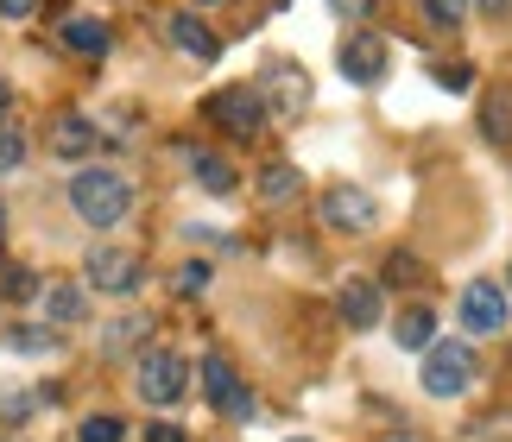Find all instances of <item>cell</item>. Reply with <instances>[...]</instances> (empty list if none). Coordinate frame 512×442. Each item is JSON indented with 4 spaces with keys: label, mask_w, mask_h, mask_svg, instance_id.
I'll use <instances>...</instances> for the list:
<instances>
[{
    "label": "cell",
    "mask_w": 512,
    "mask_h": 442,
    "mask_svg": "<svg viewBox=\"0 0 512 442\" xmlns=\"http://www.w3.org/2000/svg\"><path fill=\"white\" fill-rule=\"evenodd\" d=\"M70 209L76 221H89V228H121V221L133 215V184L121 171H76L70 177Z\"/></svg>",
    "instance_id": "cell-1"
},
{
    "label": "cell",
    "mask_w": 512,
    "mask_h": 442,
    "mask_svg": "<svg viewBox=\"0 0 512 442\" xmlns=\"http://www.w3.org/2000/svg\"><path fill=\"white\" fill-rule=\"evenodd\" d=\"M133 386H140L146 405H184V392H190V360L184 354H171V348H146L140 354V373H133Z\"/></svg>",
    "instance_id": "cell-2"
},
{
    "label": "cell",
    "mask_w": 512,
    "mask_h": 442,
    "mask_svg": "<svg viewBox=\"0 0 512 442\" xmlns=\"http://www.w3.org/2000/svg\"><path fill=\"white\" fill-rule=\"evenodd\" d=\"M475 386V348L468 341H430L424 348V392L430 398H462Z\"/></svg>",
    "instance_id": "cell-3"
},
{
    "label": "cell",
    "mask_w": 512,
    "mask_h": 442,
    "mask_svg": "<svg viewBox=\"0 0 512 442\" xmlns=\"http://www.w3.org/2000/svg\"><path fill=\"white\" fill-rule=\"evenodd\" d=\"M140 278H146V266H140V253H127V247H95L89 266H83V285L102 291V297H133Z\"/></svg>",
    "instance_id": "cell-4"
},
{
    "label": "cell",
    "mask_w": 512,
    "mask_h": 442,
    "mask_svg": "<svg viewBox=\"0 0 512 442\" xmlns=\"http://www.w3.org/2000/svg\"><path fill=\"white\" fill-rule=\"evenodd\" d=\"M323 228H336V234H373L380 228V203H373L367 190H354V184H336V190H323Z\"/></svg>",
    "instance_id": "cell-5"
},
{
    "label": "cell",
    "mask_w": 512,
    "mask_h": 442,
    "mask_svg": "<svg viewBox=\"0 0 512 442\" xmlns=\"http://www.w3.org/2000/svg\"><path fill=\"white\" fill-rule=\"evenodd\" d=\"M462 329L468 335H500L506 323H512V297H506V285H494V278H475V285L462 291Z\"/></svg>",
    "instance_id": "cell-6"
},
{
    "label": "cell",
    "mask_w": 512,
    "mask_h": 442,
    "mask_svg": "<svg viewBox=\"0 0 512 442\" xmlns=\"http://www.w3.org/2000/svg\"><path fill=\"white\" fill-rule=\"evenodd\" d=\"M209 120L222 133H234V139H253L266 127V102H260V89H215L209 95Z\"/></svg>",
    "instance_id": "cell-7"
},
{
    "label": "cell",
    "mask_w": 512,
    "mask_h": 442,
    "mask_svg": "<svg viewBox=\"0 0 512 442\" xmlns=\"http://www.w3.org/2000/svg\"><path fill=\"white\" fill-rule=\"evenodd\" d=\"M336 70L348 76V83H380L386 76V38L380 32H348L342 45H336Z\"/></svg>",
    "instance_id": "cell-8"
},
{
    "label": "cell",
    "mask_w": 512,
    "mask_h": 442,
    "mask_svg": "<svg viewBox=\"0 0 512 442\" xmlns=\"http://www.w3.org/2000/svg\"><path fill=\"white\" fill-rule=\"evenodd\" d=\"M89 152H102V133H95L89 114H57L51 120V158H64V165H83Z\"/></svg>",
    "instance_id": "cell-9"
},
{
    "label": "cell",
    "mask_w": 512,
    "mask_h": 442,
    "mask_svg": "<svg viewBox=\"0 0 512 442\" xmlns=\"http://www.w3.org/2000/svg\"><path fill=\"white\" fill-rule=\"evenodd\" d=\"M83 285L76 278H51V285H38V316H45V329H70L83 323Z\"/></svg>",
    "instance_id": "cell-10"
},
{
    "label": "cell",
    "mask_w": 512,
    "mask_h": 442,
    "mask_svg": "<svg viewBox=\"0 0 512 442\" xmlns=\"http://www.w3.org/2000/svg\"><path fill=\"white\" fill-rule=\"evenodd\" d=\"M165 38H171L184 57H196V64H215V57H222V38H215L196 13H171V19H165Z\"/></svg>",
    "instance_id": "cell-11"
},
{
    "label": "cell",
    "mask_w": 512,
    "mask_h": 442,
    "mask_svg": "<svg viewBox=\"0 0 512 442\" xmlns=\"http://www.w3.org/2000/svg\"><path fill=\"white\" fill-rule=\"evenodd\" d=\"M336 304H342L348 329H373V323H380V278H342Z\"/></svg>",
    "instance_id": "cell-12"
},
{
    "label": "cell",
    "mask_w": 512,
    "mask_h": 442,
    "mask_svg": "<svg viewBox=\"0 0 512 442\" xmlns=\"http://www.w3.org/2000/svg\"><path fill=\"white\" fill-rule=\"evenodd\" d=\"M260 89L279 95L272 108H285V114H298V108L310 102V83H304V70H298V64H266V70H260Z\"/></svg>",
    "instance_id": "cell-13"
},
{
    "label": "cell",
    "mask_w": 512,
    "mask_h": 442,
    "mask_svg": "<svg viewBox=\"0 0 512 442\" xmlns=\"http://www.w3.org/2000/svg\"><path fill=\"white\" fill-rule=\"evenodd\" d=\"M203 392H209V405L215 411H234V398H241L247 386H241V379H234V367H228V354H203Z\"/></svg>",
    "instance_id": "cell-14"
},
{
    "label": "cell",
    "mask_w": 512,
    "mask_h": 442,
    "mask_svg": "<svg viewBox=\"0 0 512 442\" xmlns=\"http://www.w3.org/2000/svg\"><path fill=\"white\" fill-rule=\"evenodd\" d=\"M184 158H190V177H196L209 196H234V165H228L222 152H196V146H184Z\"/></svg>",
    "instance_id": "cell-15"
},
{
    "label": "cell",
    "mask_w": 512,
    "mask_h": 442,
    "mask_svg": "<svg viewBox=\"0 0 512 442\" xmlns=\"http://www.w3.org/2000/svg\"><path fill=\"white\" fill-rule=\"evenodd\" d=\"M108 45H114V32L102 26V19H64V51H76V57H108Z\"/></svg>",
    "instance_id": "cell-16"
},
{
    "label": "cell",
    "mask_w": 512,
    "mask_h": 442,
    "mask_svg": "<svg viewBox=\"0 0 512 442\" xmlns=\"http://www.w3.org/2000/svg\"><path fill=\"white\" fill-rule=\"evenodd\" d=\"M298 196H304V171L298 165H266L260 171V203L285 209V203H298Z\"/></svg>",
    "instance_id": "cell-17"
},
{
    "label": "cell",
    "mask_w": 512,
    "mask_h": 442,
    "mask_svg": "<svg viewBox=\"0 0 512 442\" xmlns=\"http://www.w3.org/2000/svg\"><path fill=\"white\" fill-rule=\"evenodd\" d=\"M481 133H487V146H512V89H487Z\"/></svg>",
    "instance_id": "cell-18"
},
{
    "label": "cell",
    "mask_w": 512,
    "mask_h": 442,
    "mask_svg": "<svg viewBox=\"0 0 512 442\" xmlns=\"http://www.w3.org/2000/svg\"><path fill=\"white\" fill-rule=\"evenodd\" d=\"M430 341H437V310H430V304H411V310L399 316V348L424 354Z\"/></svg>",
    "instance_id": "cell-19"
},
{
    "label": "cell",
    "mask_w": 512,
    "mask_h": 442,
    "mask_svg": "<svg viewBox=\"0 0 512 442\" xmlns=\"http://www.w3.org/2000/svg\"><path fill=\"white\" fill-rule=\"evenodd\" d=\"M146 335H152V316H121V323L102 329V354H127V348H140Z\"/></svg>",
    "instance_id": "cell-20"
},
{
    "label": "cell",
    "mask_w": 512,
    "mask_h": 442,
    "mask_svg": "<svg viewBox=\"0 0 512 442\" xmlns=\"http://www.w3.org/2000/svg\"><path fill=\"white\" fill-rule=\"evenodd\" d=\"M0 297H7V304H32V297H38L32 266H19V259H0Z\"/></svg>",
    "instance_id": "cell-21"
},
{
    "label": "cell",
    "mask_w": 512,
    "mask_h": 442,
    "mask_svg": "<svg viewBox=\"0 0 512 442\" xmlns=\"http://www.w3.org/2000/svg\"><path fill=\"white\" fill-rule=\"evenodd\" d=\"M26 146H32V139H26V127H19V120H0V177L26 165Z\"/></svg>",
    "instance_id": "cell-22"
},
{
    "label": "cell",
    "mask_w": 512,
    "mask_h": 442,
    "mask_svg": "<svg viewBox=\"0 0 512 442\" xmlns=\"http://www.w3.org/2000/svg\"><path fill=\"white\" fill-rule=\"evenodd\" d=\"M418 7H424V19H430L437 32H456L462 19L475 13V0H418Z\"/></svg>",
    "instance_id": "cell-23"
},
{
    "label": "cell",
    "mask_w": 512,
    "mask_h": 442,
    "mask_svg": "<svg viewBox=\"0 0 512 442\" xmlns=\"http://www.w3.org/2000/svg\"><path fill=\"white\" fill-rule=\"evenodd\" d=\"M0 341L19 348V354H57V329H26V323H19V329H7Z\"/></svg>",
    "instance_id": "cell-24"
},
{
    "label": "cell",
    "mask_w": 512,
    "mask_h": 442,
    "mask_svg": "<svg viewBox=\"0 0 512 442\" xmlns=\"http://www.w3.org/2000/svg\"><path fill=\"white\" fill-rule=\"evenodd\" d=\"M76 442H127V424L121 417H83V424H76Z\"/></svg>",
    "instance_id": "cell-25"
},
{
    "label": "cell",
    "mask_w": 512,
    "mask_h": 442,
    "mask_svg": "<svg viewBox=\"0 0 512 442\" xmlns=\"http://www.w3.org/2000/svg\"><path fill=\"white\" fill-rule=\"evenodd\" d=\"M424 272H430V266H424L418 253H392V259H386V285H424Z\"/></svg>",
    "instance_id": "cell-26"
},
{
    "label": "cell",
    "mask_w": 512,
    "mask_h": 442,
    "mask_svg": "<svg viewBox=\"0 0 512 442\" xmlns=\"http://www.w3.org/2000/svg\"><path fill=\"white\" fill-rule=\"evenodd\" d=\"M32 417V392H0V424H19Z\"/></svg>",
    "instance_id": "cell-27"
},
{
    "label": "cell",
    "mask_w": 512,
    "mask_h": 442,
    "mask_svg": "<svg viewBox=\"0 0 512 442\" xmlns=\"http://www.w3.org/2000/svg\"><path fill=\"white\" fill-rule=\"evenodd\" d=\"M329 13H336V19H348V26H361V19L373 13V0H329Z\"/></svg>",
    "instance_id": "cell-28"
},
{
    "label": "cell",
    "mask_w": 512,
    "mask_h": 442,
    "mask_svg": "<svg viewBox=\"0 0 512 442\" xmlns=\"http://www.w3.org/2000/svg\"><path fill=\"white\" fill-rule=\"evenodd\" d=\"M437 83H443V89H468V83H475V70H468V64H443Z\"/></svg>",
    "instance_id": "cell-29"
},
{
    "label": "cell",
    "mask_w": 512,
    "mask_h": 442,
    "mask_svg": "<svg viewBox=\"0 0 512 442\" xmlns=\"http://www.w3.org/2000/svg\"><path fill=\"white\" fill-rule=\"evenodd\" d=\"M146 442H190V436L177 430V424H165V417H159V424H146Z\"/></svg>",
    "instance_id": "cell-30"
},
{
    "label": "cell",
    "mask_w": 512,
    "mask_h": 442,
    "mask_svg": "<svg viewBox=\"0 0 512 442\" xmlns=\"http://www.w3.org/2000/svg\"><path fill=\"white\" fill-rule=\"evenodd\" d=\"M203 285H209L203 266H184V272H177V291H203Z\"/></svg>",
    "instance_id": "cell-31"
},
{
    "label": "cell",
    "mask_w": 512,
    "mask_h": 442,
    "mask_svg": "<svg viewBox=\"0 0 512 442\" xmlns=\"http://www.w3.org/2000/svg\"><path fill=\"white\" fill-rule=\"evenodd\" d=\"M38 0H0V19H32Z\"/></svg>",
    "instance_id": "cell-32"
},
{
    "label": "cell",
    "mask_w": 512,
    "mask_h": 442,
    "mask_svg": "<svg viewBox=\"0 0 512 442\" xmlns=\"http://www.w3.org/2000/svg\"><path fill=\"white\" fill-rule=\"evenodd\" d=\"M7 102H13V89H7V76H0V114H7Z\"/></svg>",
    "instance_id": "cell-33"
},
{
    "label": "cell",
    "mask_w": 512,
    "mask_h": 442,
    "mask_svg": "<svg viewBox=\"0 0 512 442\" xmlns=\"http://www.w3.org/2000/svg\"><path fill=\"white\" fill-rule=\"evenodd\" d=\"M0 234H7V203H0Z\"/></svg>",
    "instance_id": "cell-34"
},
{
    "label": "cell",
    "mask_w": 512,
    "mask_h": 442,
    "mask_svg": "<svg viewBox=\"0 0 512 442\" xmlns=\"http://www.w3.org/2000/svg\"><path fill=\"white\" fill-rule=\"evenodd\" d=\"M506 297H512V272H506Z\"/></svg>",
    "instance_id": "cell-35"
},
{
    "label": "cell",
    "mask_w": 512,
    "mask_h": 442,
    "mask_svg": "<svg viewBox=\"0 0 512 442\" xmlns=\"http://www.w3.org/2000/svg\"><path fill=\"white\" fill-rule=\"evenodd\" d=\"M291 442H310V436H291Z\"/></svg>",
    "instance_id": "cell-36"
},
{
    "label": "cell",
    "mask_w": 512,
    "mask_h": 442,
    "mask_svg": "<svg viewBox=\"0 0 512 442\" xmlns=\"http://www.w3.org/2000/svg\"><path fill=\"white\" fill-rule=\"evenodd\" d=\"M203 7H209V0H203Z\"/></svg>",
    "instance_id": "cell-37"
}]
</instances>
